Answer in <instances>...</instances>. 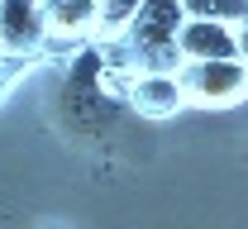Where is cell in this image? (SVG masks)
Returning <instances> with one entry per match:
<instances>
[{
    "instance_id": "52a82bcc",
    "label": "cell",
    "mask_w": 248,
    "mask_h": 229,
    "mask_svg": "<svg viewBox=\"0 0 248 229\" xmlns=\"http://www.w3.org/2000/svg\"><path fill=\"white\" fill-rule=\"evenodd\" d=\"M95 5H100V29H124L143 10V0H95Z\"/></svg>"
},
{
    "instance_id": "5b68a950",
    "label": "cell",
    "mask_w": 248,
    "mask_h": 229,
    "mask_svg": "<svg viewBox=\"0 0 248 229\" xmlns=\"http://www.w3.org/2000/svg\"><path fill=\"white\" fill-rule=\"evenodd\" d=\"M43 5V15H48V24L53 29H67V33H81L100 24V5L95 0H38Z\"/></svg>"
},
{
    "instance_id": "ba28073f",
    "label": "cell",
    "mask_w": 248,
    "mask_h": 229,
    "mask_svg": "<svg viewBox=\"0 0 248 229\" xmlns=\"http://www.w3.org/2000/svg\"><path fill=\"white\" fill-rule=\"evenodd\" d=\"M239 43H244V53H248V33H239Z\"/></svg>"
},
{
    "instance_id": "7a4b0ae2",
    "label": "cell",
    "mask_w": 248,
    "mask_h": 229,
    "mask_svg": "<svg viewBox=\"0 0 248 229\" xmlns=\"http://www.w3.org/2000/svg\"><path fill=\"white\" fill-rule=\"evenodd\" d=\"M239 33L229 24H210V19H186L177 33V58L186 62H234L239 58Z\"/></svg>"
},
{
    "instance_id": "6da1fadb",
    "label": "cell",
    "mask_w": 248,
    "mask_h": 229,
    "mask_svg": "<svg viewBox=\"0 0 248 229\" xmlns=\"http://www.w3.org/2000/svg\"><path fill=\"white\" fill-rule=\"evenodd\" d=\"M182 86L191 100L201 105H229L248 91V67L234 58V62H191L182 72Z\"/></svg>"
},
{
    "instance_id": "3957f363",
    "label": "cell",
    "mask_w": 248,
    "mask_h": 229,
    "mask_svg": "<svg viewBox=\"0 0 248 229\" xmlns=\"http://www.w3.org/2000/svg\"><path fill=\"white\" fill-rule=\"evenodd\" d=\"M48 15L38 0H0V43L10 53H33L48 38Z\"/></svg>"
},
{
    "instance_id": "8992f818",
    "label": "cell",
    "mask_w": 248,
    "mask_h": 229,
    "mask_svg": "<svg viewBox=\"0 0 248 229\" xmlns=\"http://www.w3.org/2000/svg\"><path fill=\"white\" fill-rule=\"evenodd\" d=\"M191 19H210V24H239L248 19V0H182Z\"/></svg>"
},
{
    "instance_id": "277c9868",
    "label": "cell",
    "mask_w": 248,
    "mask_h": 229,
    "mask_svg": "<svg viewBox=\"0 0 248 229\" xmlns=\"http://www.w3.org/2000/svg\"><path fill=\"white\" fill-rule=\"evenodd\" d=\"M129 100H134V110H143V115H153V120H167V115L182 110L186 86L172 76V72H139Z\"/></svg>"
}]
</instances>
